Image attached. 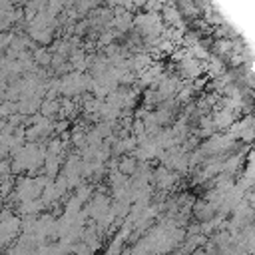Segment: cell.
Here are the masks:
<instances>
[{"mask_svg": "<svg viewBox=\"0 0 255 255\" xmlns=\"http://www.w3.org/2000/svg\"><path fill=\"white\" fill-rule=\"evenodd\" d=\"M14 112H16V104H14V102H10V100L0 102V118H8V116H12Z\"/></svg>", "mask_w": 255, "mask_h": 255, "instance_id": "1", "label": "cell"}]
</instances>
